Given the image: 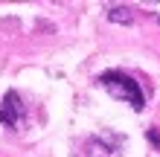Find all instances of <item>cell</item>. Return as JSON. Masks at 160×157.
<instances>
[{"mask_svg": "<svg viewBox=\"0 0 160 157\" xmlns=\"http://www.w3.org/2000/svg\"><path fill=\"white\" fill-rule=\"evenodd\" d=\"M23 116V108H21V99L18 93H6L3 99V108H0V122L3 125H18Z\"/></svg>", "mask_w": 160, "mask_h": 157, "instance_id": "obj_2", "label": "cell"}, {"mask_svg": "<svg viewBox=\"0 0 160 157\" xmlns=\"http://www.w3.org/2000/svg\"><path fill=\"white\" fill-rule=\"evenodd\" d=\"M102 85H105V90L111 96H117V99H125V102L131 108H143V90H140V85L131 76H125V73H105V76L99 79Z\"/></svg>", "mask_w": 160, "mask_h": 157, "instance_id": "obj_1", "label": "cell"}]
</instances>
